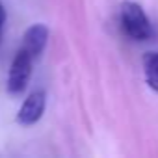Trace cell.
<instances>
[{
    "mask_svg": "<svg viewBox=\"0 0 158 158\" xmlns=\"http://www.w3.org/2000/svg\"><path fill=\"white\" fill-rule=\"evenodd\" d=\"M119 23H121V30L125 32V35L134 41H149L152 37V24L138 2L125 0L121 4Z\"/></svg>",
    "mask_w": 158,
    "mask_h": 158,
    "instance_id": "6da1fadb",
    "label": "cell"
},
{
    "mask_svg": "<svg viewBox=\"0 0 158 158\" xmlns=\"http://www.w3.org/2000/svg\"><path fill=\"white\" fill-rule=\"evenodd\" d=\"M34 58L24 52L23 48L17 50L11 67H10V74H8V91L11 95L23 93L30 82V76H32V67H34Z\"/></svg>",
    "mask_w": 158,
    "mask_h": 158,
    "instance_id": "7a4b0ae2",
    "label": "cell"
},
{
    "mask_svg": "<svg viewBox=\"0 0 158 158\" xmlns=\"http://www.w3.org/2000/svg\"><path fill=\"white\" fill-rule=\"evenodd\" d=\"M47 106V97L43 91H34L26 97V101L21 104L19 114H17V123L23 127H32L35 125L45 112Z\"/></svg>",
    "mask_w": 158,
    "mask_h": 158,
    "instance_id": "3957f363",
    "label": "cell"
},
{
    "mask_svg": "<svg viewBox=\"0 0 158 158\" xmlns=\"http://www.w3.org/2000/svg\"><path fill=\"white\" fill-rule=\"evenodd\" d=\"M47 41H48V28L41 23L37 24H32L24 35H23V43H21V48L24 52H28L34 60H37L41 56V52L45 50L47 47Z\"/></svg>",
    "mask_w": 158,
    "mask_h": 158,
    "instance_id": "277c9868",
    "label": "cell"
},
{
    "mask_svg": "<svg viewBox=\"0 0 158 158\" xmlns=\"http://www.w3.org/2000/svg\"><path fill=\"white\" fill-rule=\"evenodd\" d=\"M143 74L149 88L158 93V52H147L143 56Z\"/></svg>",
    "mask_w": 158,
    "mask_h": 158,
    "instance_id": "5b68a950",
    "label": "cell"
},
{
    "mask_svg": "<svg viewBox=\"0 0 158 158\" xmlns=\"http://www.w3.org/2000/svg\"><path fill=\"white\" fill-rule=\"evenodd\" d=\"M4 23H6V10L0 2V34H2V28H4Z\"/></svg>",
    "mask_w": 158,
    "mask_h": 158,
    "instance_id": "8992f818",
    "label": "cell"
}]
</instances>
